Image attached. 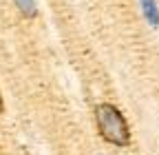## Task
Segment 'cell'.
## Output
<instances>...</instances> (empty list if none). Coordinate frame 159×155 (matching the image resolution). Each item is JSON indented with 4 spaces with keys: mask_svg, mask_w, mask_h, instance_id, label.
I'll return each mask as SVG.
<instances>
[{
    "mask_svg": "<svg viewBox=\"0 0 159 155\" xmlns=\"http://www.w3.org/2000/svg\"><path fill=\"white\" fill-rule=\"evenodd\" d=\"M95 124L102 135V140L113 146H128L130 142V129L124 118V113L115 104L102 102L95 106Z\"/></svg>",
    "mask_w": 159,
    "mask_h": 155,
    "instance_id": "cell-1",
    "label": "cell"
},
{
    "mask_svg": "<svg viewBox=\"0 0 159 155\" xmlns=\"http://www.w3.org/2000/svg\"><path fill=\"white\" fill-rule=\"evenodd\" d=\"M139 5H142L144 18L150 22V27H157L159 25V9L155 5V0H139Z\"/></svg>",
    "mask_w": 159,
    "mask_h": 155,
    "instance_id": "cell-2",
    "label": "cell"
},
{
    "mask_svg": "<svg viewBox=\"0 0 159 155\" xmlns=\"http://www.w3.org/2000/svg\"><path fill=\"white\" fill-rule=\"evenodd\" d=\"M16 2V7H18V11L22 13L25 18H33L35 16V0H13Z\"/></svg>",
    "mask_w": 159,
    "mask_h": 155,
    "instance_id": "cell-3",
    "label": "cell"
},
{
    "mask_svg": "<svg viewBox=\"0 0 159 155\" xmlns=\"http://www.w3.org/2000/svg\"><path fill=\"white\" fill-rule=\"evenodd\" d=\"M5 111V100H2V91H0V113Z\"/></svg>",
    "mask_w": 159,
    "mask_h": 155,
    "instance_id": "cell-4",
    "label": "cell"
}]
</instances>
